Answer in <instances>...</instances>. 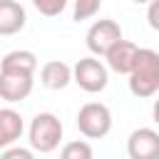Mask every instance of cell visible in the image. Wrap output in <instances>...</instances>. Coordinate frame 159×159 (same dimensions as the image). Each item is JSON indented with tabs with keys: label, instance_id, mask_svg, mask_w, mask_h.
I'll return each instance as SVG.
<instances>
[{
	"label": "cell",
	"instance_id": "cell-18",
	"mask_svg": "<svg viewBox=\"0 0 159 159\" xmlns=\"http://www.w3.org/2000/svg\"><path fill=\"white\" fill-rule=\"evenodd\" d=\"M132 2H137V5H139V2H152V0H132Z\"/></svg>",
	"mask_w": 159,
	"mask_h": 159
},
{
	"label": "cell",
	"instance_id": "cell-17",
	"mask_svg": "<svg viewBox=\"0 0 159 159\" xmlns=\"http://www.w3.org/2000/svg\"><path fill=\"white\" fill-rule=\"evenodd\" d=\"M147 20H149V27L159 32V0H152L149 7H147Z\"/></svg>",
	"mask_w": 159,
	"mask_h": 159
},
{
	"label": "cell",
	"instance_id": "cell-4",
	"mask_svg": "<svg viewBox=\"0 0 159 159\" xmlns=\"http://www.w3.org/2000/svg\"><path fill=\"white\" fill-rule=\"evenodd\" d=\"M72 82L80 89H84L89 94H97V92H102L107 87L109 72H107V67L97 57L89 55V57H82V60L75 62V67H72Z\"/></svg>",
	"mask_w": 159,
	"mask_h": 159
},
{
	"label": "cell",
	"instance_id": "cell-10",
	"mask_svg": "<svg viewBox=\"0 0 159 159\" xmlns=\"http://www.w3.org/2000/svg\"><path fill=\"white\" fill-rule=\"evenodd\" d=\"M35 70H37V55L32 50H12L0 60V72L35 77Z\"/></svg>",
	"mask_w": 159,
	"mask_h": 159
},
{
	"label": "cell",
	"instance_id": "cell-1",
	"mask_svg": "<svg viewBox=\"0 0 159 159\" xmlns=\"http://www.w3.org/2000/svg\"><path fill=\"white\" fill-rule=\"evenodd\" d=\"M129 92L134 97H154L159 92V52L149 47H139L134 57V67L127 75Z\"/></svg>",
	"mask_w": 159,
	"mask_h": 159
},
{
	"label": "cell",
	"instance_id": "cell-2",
	"mask_svg": "<svg viewBox=\"0 0 159 159\" xmlns=\"http://www.w3.org/2000/svg\"><path fill=\"white\" fill-rule=\"evenodd\" d=\"M27 137H30L32 152H40V154L55 152L60 147V142H62V122H60V117L52 114V112L35 114L32 122H30Z\"/></svg>",
	"mask_w": 159,
	"mask_h": 159
},
{
	"label": "cell",
	"instance_id": "cell-3",
	"mask_svg": "<svg viewBox=\"0 0 159 159\" xmlns=\"http://www.w3.org/2000/svg\"><path fill=\"white\" fill-rule=\"evenodd\" d=\"M77 129L87 139H102L112 129V112L102 102H87L77 112Z\"/></svg>",
	"mask_w": 159,
	"mask_h": 159
},
{
	"label": "cell",
	"instance_id": "cell-13",
	"mask_svg": "<svg viewBox=\"0 0 159 159\" xmlns=\"http://www.w3.org/2000/svg\"><path fill=\"white\" fill-rule=\"evenodd\" d=\"M92 157H94L92 154V147L84 139H72L60 152V159H92Z\"/></svg>",
	"mask_w": 159,
	"mask_h": 159
},
{
	"label": "cell",
	"instance_id": "cell-14",
	"mask_svg": "<svg viewBox=\"0 0 159 159\" xmlns=\"http://www.w3.org/2000/svg\"><path fill=\"white\" fill-rule=\"evenodd\" d=\"M104 0H75V10H72V20L82 22V20H89L99 12Z\"/></svg>",
	"mask_w": 159,
	"mask_h": 159
},
{
	"label": "cell",
	"instance_id": "cell-8",
	"mask_svg": "<svg viewBox=\"0 0 159 159\" xmlns=\"http://www.w3.org/2000/svg\"><path fill=\"white\" fill-rule=\"evenodd\" d=\"M137 45L134 42H129V40H119V42H114L112 47H109V52L104 55V60H107V67L112 70V72H117V75H129L132 72V67H134V57H137Z\"/></svg>",
	"mask_w": 159,
	"mask_h": 159
},
{
	"label": "cell",
	"instance_id": "cell-15",
	"mask_svg": "<svg viewBox=\"0 0 159 159\" xmlns=\"http://www.w3.org/2000/svg\"><path fill=\"white\" fill-rule=\"evenodd\" d=\"M35 5V10L45 17H57L65 7H67V0H30Z\"/></svg>",
	"mask_w": 159,
	"mask_h": 159
},
{
	"label": "cell",
	"instance_id": "cell-12",
	"mask_svg": "<svg viewBox=\"0 0 159 159\" xmlns=\"http://www.w3.org/2000/svg\"><path fill=\"white\" fill-rule=\"evenodd\" d=\"M40 82L45 89H65L72 82V67L62 60H50L40 70Z\"/></svg>",
	"mask_w": 159,
	"mask_h": 159
},
{
	"label": "cell",
	"instance_id": "cell-16",
	"mask_svg": "<svg viewBox=\"0 0 159 159\" xmlns=\"http://www.w3.org/2000/svg\"><path fill=\"white\" fill-rule=\"evenodd\" d=\"M0 159H35V152L25 147H10L0 154Z\"/></svg>",
	"mask_w": 159,
	"mask_h": 159
},
{
	"label": "cell",
	"instance_id": "cell-11",
	"mask_svg": "<svg viewBox=\"0 0 159 159\" xmlns=\"http://www.w3.org/2000/svg\"><path fill=\"white\" fill-rule=\"evenodd\" d=\"M22 129H25V124H22L20 112L2 107L0 109V152L15 147V142L22 137Z\"/></svg>",
	"mask_w": 159,
	"mask_h": 159
},
{
	"label": "cell",
	"instance_id": "cell-9",
	"mask_svg": "<svg viewBox=\"0 0 159 159\" xmlns=\"http://www.w3.org/2000/svg\"><path fill=\"white\" fill-rule=\"evenodd\" d=\"M25 22H27L25 7L17 0H0V35L2 37L17 35L25 27Z\"/></svg>",
	"mask_w": 159,
	"mask_h": 159
},
{
	"label": "cell",
	"instance_id": "cell-5",
	"mask_svg": "<svg viewBox=\"0 0 159 159\" xmlns=\"http://www.w3.org/2000/svg\"><path fill=\"white\" fill-rule=\"evenodd\" d=\"M119 40H122V27L112 17L92 22L89 30H87V35H84V42H87V50L92 52V57H99V55L104 57L109 52V47L114 42H119Z\"/></svg>",
	"mask_w": 159,
	"mask_h": 159
},
{
	"label": "cell",
	"instance_id": "cell-6",
	"mask_svg": "<svg viewBox=\"0 0 159 159\" xmlns=\"http://www.w3.org/2000/svg\"><path fill=\"white\" fill-rule=\"evenodd\" d=\"M129 159H159V132L149 127H139L127 139Z\"/></svg>",
	"mask_w": 159,
	"mask_h": 159
},
{
	"label": "cell",
	"instance_id": "cell-7",
	"mask_svg": "<svg viewBox=\"0 0 159 159\" xmlns=\"http://www.w3.org/2000/svg\"><path fill=\"white\" fill-rule=\"evenodd\" d=\"M35 87V77L30 75H10V72H0V97L5 102H22L30 97Z\"/></svg>",
	"mask_w": 159,
	"mask_h": 159
}]
</instances>
